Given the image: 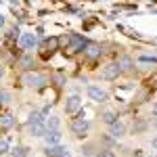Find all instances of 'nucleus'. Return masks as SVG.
Segmentation results:
<instances>
[{
  "label": "nucleus",
  "mask_w": 157,
  "mask_h": 157,
  "mask_svg": "<svg viewBox=\"0 0 157 157\" xmlns=\"http://www.w3.org/2000/svg\"><path fill=\"white\" fill-rule=\"evenodd\" d=\"M153 113H155V115H157V101H155V103H153Z\"/></svg>",
  "instance_id": "a878e982"
},
{
  "label": "nucleus",
  "mask_w": 157,
  "mask_h": 157,
  "mask_svg": "<svg viewBox=\"0 0 157 157\" xmlns=\"http://www.w3.org/2000/svg\"><path fill=\"white\" fill-rule=\"evenodd\" d=\"M120 71H121V67L117 65V63H109V65L103 67V71H101V73H103L105 80H115V78L120 75Z\"/></svg>",
  "instance_id": "f03ea898"
},
{
  "label": "nucleus",
  "mask_w": 157,
  "mask_h": 157,
  "mask_svg": "<svg viewBox=\"0 0 157 157\" xmlns=\"http://www.w3.org/2000/svg\"><path fill=\"white\" fill-rule=\"evenodd\" d=\"M88 126H90V124H88L84 117H78V120H73V121H71V130L75 132V136H80V138H82V136L86 134Z\"/></svg>",
  "instance_id": "7ed1b4c3"
},
{
  "label": "nucleus",
  "mask_w": 157,
  "mask_h": 157,
  "mask_svg": "<svg viewBox=\"0 0 157 157\" xmlns=\"http://www.w3.org/2000/svg\"><path fill=\"white\" fill-rule=\"evenodd\" d=\"M29 132L34 134V136H44V134H46V126H42V124H32V126H29Z\"/></svg>",
  "instance_id": "f8f14e48"
},
{
  "label": "nucleus",
  "mask_w": 157,
  "mask_h": 157,
  "mask_svg": "<svg viewBox=\"0 0 157 157\" xmlns=\"http://www.w3.org/2000/svg\"><path fill=\"white\" fill-rule=\"evenodd\" d=\"M21 82L25 86H32V88H40V86H44L48 80H46V75H42V73H25L23 78H21Z\"/></svg>",
  "instance_id": "f257e3e1"
},
{
  "label": "nucleus",
  "mask_w": 157,
  "mask_h": 157,
  "mask_svg": "<svg viewBox=\"0 0 157 157\" xmlns=\"http://www.w3.org/2000/svg\"><path fill=\"white\" fill-rule=\"evenodd\" d=\"M27 155V149L25 147H17V149H13V157H25Z\"/></svg>",
  "instance_id": "6ab92c4d"
},
{
  "label": "nucleus",
  "mask_w": 157,
  "mask_h": 157,
  "mask_svg": "<svg viewBox=\"0 0 157 157\" xmlns=\"http://www.w3.org/2000/svg\"><path fill=\"white\" fill-rule=\"evenodd\" d=\"M103 121H105V124H109V126H111V124H113V121H117V115H115V113H113V111H105V113H103Z\"/></svg>",
  "instance_id": "2eb2a0df"
},
{
  "label": "nucleus",
  "mask_w": 157,
  "mask_h": 157,
  "mask_svg": "<svg viewBox=\"0 0 157 157\" xmlns=\"http://www.w3.org/2000/svg\"><path fill=\"white\" fill-rule=\"evenodd\" d=\"M6 101H9V92L0 90V103H6Z\"/></svg>",
  "instance_id": "5701e85b"
},
{
  "label": "nucleus",
  "mask_w": 157,
  "mask_h": 157,
  "mask_svg": "<svg viewBox=\"0 0 157 157\" xmlns=\"http://www.w3.org/2000/svg\"><path fill=\"white\" fill-rule=\"evenodd\" d=\"M69 44H71V50H80V48H84L86 40L80 36V34H71V36H69Z\"/></svg>",
  "instance_id": "1a4fd4ad"
},
{
  "label": "nucleus",
  "mask_w": 157,
  "mask_h": 157,
  "mask_svg": "<svg viewBox=\"0 0 157 157\" xmlns=\"http://www.w3.org/2000/svg\"><path fill=\"white\" fill-rule=\"evenodd\" d=\"M6 151H9V140H6V138H2V140H0V155H4Z\"/></svg>",
  "instance_id": "aec40b11"
},
{
  "label": "nucleus",
  "mask_w": 157,
  "mask_h": 157,
  "mask_svg": "<svg viewBox=\"0 0 157 157\" xmlns=\"http://www.w3.org/2000/svg\"><path fill=\"white\" fill-rule=\"evenodd\" d=\"M42 120H44L42 113H40V111H34V113L29 115V126H32V124H42Z\"/></svg>",
  "instance_id": "f3484780"
},
{
  "label": "nucleus",
  "mask_w": 157,
  "mask_h": 157,
  "mask_svg": "<svg viewBox=\"0 0 157 157\" xmlns=\"http://www.w3.org/2000/svg\"><path fill=\"white\" fill-rule=\"evenodd\" d=\"M88 97L92 101H97V103H103L107 98V92L103 88H98V86H88Z\"/></svg>",
  "instance_id": "20e7f679"
},
{
  "label": "nucleus",
  "mask_w": 157,
  "mask_h": 157,
  "mask_svg": "<svg viewBox=\"0 0 157 157\" xmlns=\"http://www.w3.org/2000/svg\"><path fill=\"white\" fill-rule=\"evenodd\" d=\"M44 138H46V145H48V147L59 145V143H61V132H59V130H46Z\"/></svg>",
  "instance_id": "6e6552de"
},
{
  "label": "nucleus",
  "mask_w": 157,
  "mask_h": 157,
  "mask_svg": "<svg viewBox=\"0 0 157 157\" xmlns=\"http://www.w3.org/2000/svg\"><path fill=\"white\" fill-rule=\"evenodd\" d=\"M97 157H115V153H113V151H101Z\"/></svg>",
  "instance_id": "4be33fe9"
},
{
  "label": "nucleus",
  "mask_w": 157,
  "mask_h": 157,
  "mask_svg": "<svg viewBox=\"0 0 157 157\" xmlns=\"http://www.w3.org/2000/svg\"><path fill=\"white\" fill-rule=\"evenodd\" d=\"M0 75H2V69H0Z\"/></svg>",
  "instance_id": "c85d7f7f"
},
{
  "label": "nucleus",
  "mask_w": 157,
  "mask_h": 157,
  "mask_svg": "<svg viewBox=\"0 0 157 157\" xmlns=\"http://www.w3.org/2000/svg\"><path fill=\"white\" fill-rule=\"evenodd\" d=\"M155 61H157V57H147V55L140 57V63H155Z\"/></svg>",
  "instance_id": "412c9836"
},
{
  "label": "nucleus",
  "mask_w": 157,
  "mask_h": 157,
  "mask_svg": "<svg viewBox=\"0 0 157 157\" xmlns=\"http://www.w3.org/2000/svg\"><path fill=\"white\" fill-rule=\"evenodd\" d=\"M151 145H153V147L157 149V138H153V140H151Z\"/></svg>",
  "instance_id": "bb28decb"
},
{
  "label": "nucleus",
  "mask_w": 157,
  "mask_h": 157,
  "mask_svg": "<svg viewBox=\"0 0 157 157\" xmlns=\"http://www.w3.org/2000/svg\"><path fill=\"white\" fill-rule=\"evenodd\" d=\"M117 65H120L121 69H130V67H132V59H128V57H120V59H117Z\"/></svg>",
  "instance_id": "dca6fc26"
},
{
  "label": "nucleus",
  "mask_w": 157,
  "mask_h": 157,
  "mask_svg": "<svg viewBox=\"0 0 157 157\" xmlns=\"http://www.w3.org/2000/svg\"><path fill=\"white\" fill-rule=\"evenodd\" d=\"M13 115L11 113H4V115H0V128H11L13 126Z\"/></svg>",
  "instance_id": "ddd939ff"
},
{
  "label": "nucleus",
  "mask_w": 157,
  "mask_h": 157,
  "mask_svg": "<svg viewBox=\"0 0 157 157\" xmlns=\"http://www.w3.org/2000/svg\"><path fill=\"white\" fill-rule=\"evenodd\" d=\"M124 132H126L124 124H120V121H113V124H111V130H109V134H111L113 138H121V136H124Z\"/></svg>",
  "instance_id": "9d476101"
},
{
  "label": "nucleus",
  "mask_w": 157,
  "mask_h": 157,
  "mask_svg": "<svg viewBox=\"0 0 157 157\" xmlns=\"http://www.w3.org/2000/svg\"><path fill=\"white\" fill-rule=\"evenodd\" d=\"M44 46H46V50H50V52L57 50L59 48V38H48V40L44 42Z\"/></svg>",
  "instance_id": "4468645a"
},
{
  "label": "nucleus",
  "mask_w": 157,
  "mask_h": 157,
  "mask_svg": "<svg viewBox=\"0 0 157 157\" xmlns=\"http://www.w3.org/2000/svg\"><path fill=\"white\" fill-rule=\"evenodd\" d=\"M46 130H59V120L57 117H50L46 121Z\"/></svg>",
  "instance_id": "a211bd4d"
},
{
  "label": "nucleus",
  "mask_w": 157,
  "mask_h": 157,
  "mask_svg": "<svg viewBox=\"0 0 157 157\" xmlns=\"http://www.w3.org/2000/svg\"><path fill=\"white\" fill-rule=\"evenodd\" d=\"M59 157H71V153H69V149H65V151H63V153H61Z\"/></svg>",
  "instance_id": "393cba45"
},
{
  "label": "nucleus",
  "mask_w": 157,
  "mask_h": 157,
  "mask_svg": "<svg viewBox=\"0 0 157 157\" xmlns=\"http://www.w3.org/2000/svg\"><path fill=\"white\" fill-rule=\"evenodd\" d=\"M38 42V36L36 34H23V36L19 38V44L23 46V48H34Z\"/></svg>",
  "instance_id": "423d86ee"
},
{
  "label": "nucleus",
  "mask_w": 157,
  "mask_h": 157,
  "mask_svg": "<svg viewBox=\"0 0 157 157\" xmlns=\"http://www.w3.org/2000/svg\"><path fill=\"white\" fill-rule=\"evenodd\" d=\"M80 107H82V98L78 97V94H71V97L67 98V103H65V111L67 113H75Z\"/></svg>",
  "instance_id": "39448f33"
},
{
  "label": "nucleus",
  "mask_w": 157,
  "mask_h": 157,
  "mask_svg": "<svg viewBox=\"0 0 157 157\" xmlns=\"http://www.w3.org/2000/svg\"><path fill=\"white\" fill-rule=\"evenodd\" d=\"M21 65H23V67H29V65H32V59H29V57H23V59H21Z\"/></svg>",
  "instance_id": "b1692460"
},
{
  "label": "nucleus",
  "mask_w": 157,
  "mask_h": 157,
  "mask_svg": "<svg viewBox=\"0 0 157 157\" xmlns=\"http://www.w3.org/2000/svg\"><path fill=\"white\" fill-rule=\"evenodd\" d=\"M2 25H4V17L0 15V27H2Z\"/></svg>",
  "instance_id": "cd10ccee"
},
{
  "label": "nucleus",
  "mask_w": 157,
  "mask_h": 157,
  "mask_svg": "<svg viewBox=\"0 0 157 157\" xmlns=\"http://www.w3.org/2000/svg\"><path fill=\"white\" fill-rule=\"evenodd\" d=\"M65 151V147L61 145H52V147H46V157H59L61 153Z\"/></svg>",
  "instance_id": "9b49d317"
},
{
  "label": "nucleus",
  "mask_w": 157,
  "mask_h": 157,
  "mask_svg": "<svg viewBox=\"0 0 157 157\" xmlns=\"http://www.w3.org/2000/svg\"><path fill=\"white\" fill-rule=\"evenodd\" d=\"M84 52L90 57V59H94V57H98L103 50H101V46H98L97 42H86L84 44Z\"/></svg>",
  "instance_id": "0eeeda50"
}]
</instances>
